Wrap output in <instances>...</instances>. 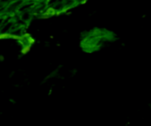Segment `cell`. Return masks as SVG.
Wrapping results in <instances>:
<instances>
[{
    "label": "cell",
    "mask_w": 151,
    "mask_h": 126,
    "mask_svg": "<svg viewBox=\"0 0 151 126\" xmlns=\"http://www.w3.org/2000/svg\"><path fill=\"white\" fill-rule=\"evenodd\" d=\"M25 1L26 0H12L8 5L5 6V14L11 15V14L17 13L19 8Z\"/></svg>",
    "instance_id": "6da1fadb"
},
{
    "label": "cell",
    "mask_w": 151,
    "mask_h": 126,
    "mask_svg": "<svg viewBox=\"0 0 151 126\" xmlns=\"http://www.w3.org/2000/svg\"><path fill=\"white\" fill-rule=\"evenodd\" d=\"M33 16V11H27L19 14L20 20L24 24H29L32 20Z\"/></svg>",
    "instance_id": "7a4b0ae2"
},
{
    "label": "cell",
    "mask_w": 151,
    "mask_h": 126,
    "mask_svg": "<svg viewBox=\"0 0 151 126\" xmlns=\"http://www.w3.org/2000/svg\"><path fill=\"white\" fill-rule=\"evenodd\" d=\"M4 5H0V10H2V8H3Z\"/></svg>",
    "instance_id": "3957f363"
}]
</instances>
